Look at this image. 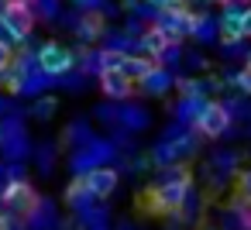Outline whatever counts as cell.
<instances>
[{
    "label": "cell",
    "mask_w": 251,
    "mask_h": 230,
    "mask_svg": "<svg viewBox=\"0 0 251 230\" xmlns=\"http://www.w3.org/2000/svg\"><path fill=\"white\" fill-rule=\"evenodd\" d=\"M155 31H162V38L169 45H182L186 38H193V28H196V14L189 7H176V11H165V14H155L151 21Z\"/></svg>",
    "instance_id": "obj_1"
},
{
    "label": "cell",
    "mask_w": 251,
    "mask_h": 230,
    "mask_svg": "<svg viewBox=\"0 0 251 230\" xmlns=\"http://www.w3.org/2000/svg\"><path fill=\"white\" fill-rule=\"evenodd\" d=\"M165 45H169V42L162 38V31H155V28L148 24V28H145V35L134 42V55H141V59H151V62H155V59L162 55V48H165Z\"/></svg>",
    "instance_id": "obj_15"
},
{
    "label": "cell",
    "mask_w": 251,
    "mask_h": 230,
    "mask_svg": "<svg viewBox=\"0 0 251 230\" xmlns=\"http://www.w3.org/2000/svg\"><path fill=\"white\" fill-rule=\"evenodd\" d=\"M193 131H196L200 138L220 141V138H227V134L234 131V120H230V114H227V107H224L220 100H206V107H203L200 120L193 124Z\"/></svg>",
    "instance_id": "obj_4"
},
{
    "label": "cell",
    "mask_w": 251,
    "mask_h": 230,
    "mask_svg": "<svg viewBox=\"0 0 251 230\" xmlns=\"http://www.w3.org/2000/svg\"><path fill=\"white\" fill-rule=\"evenodd\" d=\"M145 4V0H124V4H121V11H127V14H134L138 7Z\"/></svg>",
    "instance_id": "obj_37"
},
{
    "label": "cell",
    "mask_w": 251,
    "mask_h": 230,
    "mask_svg": "<svg viewBox=\"0 0 251 230\" xmlns=\"http://www.w3.org/2000/svg\"><path fill=\"white\" fill-rule=\"evenodd\" d=\"M93 117H97L103 127L117 131V127H121V103H110V100H103V103H97V107H93Z\"/></svg>",
    "instance_id": "obj_23"
},
{
    "label": "cell",
    "mask_w": 251,
    "mask_h": 230,
    "mask_svg": "<svg viewBox=\"0 0 251 230\" xmlns=\"http://www.w3.org/2000/svg\"><path fill=\"white\" fill-rule=\"evenodd\" d=\"M73 4H76L79 14H90V11H100L103 7V0H73Z\"/></svg>",
    "instance_id": "obj_34"
},
{
    "label": "cell",
    "mask_w": 251,
    "mask_h": 230,
    "mask_svg": "<svg viewBox=\"0 0 251 230\" xmlns=\"http://www.w3.org/2000/svg\"><path fill=\"white\" fill-rule=\"evenodd\" d=\"M0 45H4V48H11V52H18V48H25L28 42L14 31V24L4 18V14H0Z\"/></svg>",
    "instance_id": "obj_25"
},
{
    "label": "cell",
    "mask_w": 251,
    "mask_h": 230,
    "mask_svg": "<svg viewBox=\"0 0 251 230\" xmlns=\"http://www.w3.org/2000/svg\"><path fill=\"white\" fill-rule=\"evenodd\" d=\"M93 138H97V134H93V127H90L83 117H76V120H73V124L62 131V144H69L73 151H76V148H86Z\"/></svg>",
    "instance_id": "obj_16"
},
{
    "label": "cell",
    "mask_w": 251,
    "mask_h": 230,
    "mask_svg": "<svg viewBox=\"0 0 251 230\" xmlns=\"http://www.w3.org/2000/svg\"><path fill=\"white\" fill-rule=\"evenodd\" d=\"M237 161H241V155H237V151H230V148H217V151H213V158H210V168H217V172H224V175H230V179H234V172L241 168Z\"/></svg>",
    "instance_id": "obj_21"
},
{
    "label": "cell",
    "mask_w": 251,
    "mask_h": 230,
    "mask_svg": "<svg viewBox=\"0 0 251 230\" xmlns=\"http://www.w3.org/2000/svg\"><path fill=\"white\" fill-rule=\"evenodd\" d=\"M35 158H38V172L42 175H52L55 172V161H59V144L55 141H42L35 148Z\"/></svg>",
    "instance_id": "obj_20"
},
{
    "label": "cell",
    "mask_w": 251,
    "mask_h": 230,
    "mask_svg": "<svg viewBox=\"0 0 251 230\" xmlns=\"http://www.w3.org/2000/svg\"><path fill=\"white\" fill-rule=\"evenodd\" d=\"M203 206H206V199H203V192H200V189H189L176 216H179L182 223H200V216H203Z\"/></svg>",
    "instance_id": "obj_17"
},
{
    "label": "cell",
    "mask_w": 251,
    "mask_h": 230,
    "mask_svg": "<svg viewBox=\"0 0 251 230\" xmlns=\"http://www.w3.org/2000/svg\"><path fill=\"white\" fill-rule=\"evenodd\" d=\"M62 199H66V206H69L76 216H83L86 209H93V206H97V199H93V192L86 189V182H83V179H73V182L66 185Z\"/></svg>",
    "instance_id": "obj_11"
},
{
    "label": "cell",
    "mask_w": 251,
    "mask_h": 230,
    "mask_svg": "<svg viewBox=\"0 0 251 230\" xmlns=\"http://www.w3.org/2000/svg\"><path fill=\"white\" fill-rule=\"evenodd\" d=\"M203 230H217V227H203Z\"/></svg>",
    "instance_id": "obj_41"
},
{
    "label": "cell",
    "mask_w": 251,
    "mask_h": 230,
    "mask_svg": "<svg viewBox=\"0 0 251 230\" xmlns=\"http://www.w3.org/2000/svg\"><path fill=\"white\" fill-rule=\"evenodd\" d=\"M59 83H62V86H66L69 93H79V90H83V83H86V76H83L79 69H73V72H69V76H62Z\"/></svg>",
    "instance_id": "obj_31"
},
{
    "label": "cell",
    "mask_w": 251,
    "mask_h": 230,
    "mask_svg": "<svg viewBox=\"0 0 251 230\" xmlns=\"http://www.w3.org/2000/svg\"><path fill=\"white\" fill-rule=\"evenodd\" d=\"M203 107H206V100H196V96H179V100H176V107H172V120H176V124H182V127H193V124L200 120Z\"/></svg>",
    "instance_id": "obj_12"
},
{
    "label": "cell",
    "mask_w": 251,
    "mask_h": 230,
    "mask_svg": "<svg viewBox=\"0 0 251 230\" xmlns=\"http://www.w3.org/2000/svg\"><path fill=\"white\" fill-rule=\"evenodd\" d=\"M97 83H100L103 100H110V103H127V100L134 96V90H138L124 72H100V76H97Z\"/></svg>",
    "instance_id": "obj_8"
},
{
    "label": "cell",
    "mask_w": 251,
    "mask_h": 230,
    "mask_svg": "<svg viewBox=\"0 0 251 230\" xmlns=\"http://www.w3.org/2000/svg\"><path fill=\"white\" fill-rule=\"evenodd\" d=\"M38 69L52 83H59L62 76H69L76 69V52L59 45V42H45V45H38Z\"/></svg>",
    "instance_id": "obj_2"
},
{
    "label": "cell",
    "mask_w": 251,
    "mask_h": 230,
    "mask_svg": "<svg viewBox=\"0 0 251 230\" xmlns=\"http://www.w3.org/2000/svg\"><path fill=\"white\" fill-rule=\"evenodd\" d=\"M230 196L251 203V168H237V172H234V192H230Z\"/></svg>",
    "instance_id": "obj_27"
},
{
    "label": "cell",
    "mask_w": 251,
    "mask_h": 230,
    "mask_svg": "<svg viewBox=\"0 0 251 230\" xmlns=\"http://www.w3.org/2000/svg\"><path fill=\"white\" fill-rule=\"evenodd\" d=\"M127 165H131V172H134V175H138V172H148V168H155V165H151V155H134Z\"/></svg>",
    "instance_id": "obj_32"
},
{
    "label": "cell",
    "mask_w": 251,
    "mask_h": 230,
    "mask_svg": "<svg viewBox=\"0 0 251 230\" xmlns=\"http://www.w3.org/2000/svg\"><path fill=\"white\" fill-rule=\"evenodd\" d=\"M217 24H220V42H244V7L237 0L217 14Z\"/></svg>",
    "instance_id": "obj_9"
},
{
    "label": "cell",
    "mask_w": 251,
    "mask_h": 230,
    "mask_svg": "<svg viewBox=\"0 0 251 230\" xmlns=\"http://www.w3.org/2000/svg\"><path fill=\"white\" fill-rule=\"evenodd\" d=\"M73 35H76V42H79L83 48H97V42H100V38L107 35V18H103L100 11L79 14V21H76Z\"/></svg>",
    "instance_id": "obj_7"
},
{
    "label": "cell",
    "mask_w": 251,
    "mask_h": 230,
    "mask_svg": "<svg viewBox=\"0 0 251 230\" xmlns=\"http://www.w3.org/2000/svg\"><path fill=\"white\" fill-rule=\"evenodd\" d=\"M11 62H14V52L0 45V72H7V69H11Z\"/></svg>",
    "instance_id": "obj_35"
},
{
    "label": "cell",
    "mask_w": 251,
    "mask_h": 230,
    "mask_svg": "<svg viewBox=\"0 0 251 230\" xmlns=\"http://www.w3.org/2000/svg\"><path fill=\"white\" fill-rule=\"evenodd\" d=\"M176 86V72H169V69H162V66H155L141 83H138V93H145V96H155V100H165V93Z\"/></svg>",
    "instance_id": "obj_10"
},
{
    "label": "cell",
    "mask_w": 251,
    "mask_h": 230,
    "mask_svg": "<svg viewBox=\"0 0 251 230\" xmlns=\"http://www.w3.org/2000/svg\"><path fill=\"white\" fill-rule=\"evenodd\" d=\"M220 103L227 107V114H230L234 124H237V120H248V124H251V100H248V96H237V93H234L230 100H220Z\"/></svg>",
    "instance_id": "obj_24"
},
{
    "label": "cell",
    "mask_w": 251,
    "mask_h": 230,
    "mask_svg": "<svg viewBox=\"0 0 251 230\" xmlns=\"http://www.w3.org/2000/svg\"><path fill=\"white\" fill-rule=\"evenodd\" d=\"M151 69H155V62H151V59H141V55H127V59H124V69H121V72H124V76H127V79H131L134 86H138V83H141V79H145V76H148Z\"/></svg>",
    "instance_id": "obj_19"
},
{
    "label": "cell",
    "mask_w": 251,
    "mask_h": 230,
    "mask_svg": "<svg viewBox=\"0 0 251 230\" xmlns=\"http://www.w3.org/2000/svg\"><path fill=\"white\" fill-rule=\"evenodd\" d=\"M148 124H151L148 107H138V103H121V127H124L127 134H138V131H145Z\"/></svg>",
    "instance_id": "obj_14"
},
{
    "label": "cell",
    "mask_w": 251,
    "mask_h": 230,
    "mask_svg": "<svg viewBox=\"0 0 251 230\" xmlns=\"http://www.w3.org/2000/svg\"><path fill=\"white\" fill-rule=\"evenodd\" d=\"M203 4H224V7H227V4H230V0H203Z\"/></svg>",
    "instance_id": "obj_38"
},
{
    "label": "cell",
    "mask_w": 251,
    "mask_h": 230,
    "mask_svg": "<svg viewBox=\"0 0 251 230\" xmlns=\"http://www.w3.org/2000/svg\"><path fill=\"white\" fill-rule=\"evenodd\" d=\"M230 86H234L237 96H248V100H251V66H241V69L234 72V83H230Z\"/></svg>",
    "instance_id": "obj_28"
},
{
    "label": "cell",
    "mask_w": 251,
    "mask_h": 230,
    "mask_svg": "<svg viewBox=\"0 0 251 230\" xmlns=\"http://www.w3.org/2000/svg\"><path fill=\"white\" fill-rule=\"evenodd\" d=\"M35 203H38V192L31 189L28 179H14V182H7L0 189V209L11 213L14 220H25L35 209Z\"/></svg>",
    "instance_id": "obj_3"
},
{
    "label": "cell",
    "mask_w": 251,
    "mask_h": 230,
    "mask_svg": "<svg viewBox=\"0 0 251 230\" xmlns=\"http://www.w3.org/2000/svg\"><path fill=\"white\" fill-rule=\"evenodd\" d=\"M182 59H186L182 45H165V48H162V55L155 59V66H162V69H169V72H172V69H179V62H182Z\"/></svg>",
    "instance_id": "obj_26"
},
{
    "label": "cell",
    "mask_w": 251,
    "mask_h": 230,
    "mask_svg": "<svg viewBox=\"0 0 251 230\" xmlns=\"http://www.w3.org/2000/svg\"><path fill=\"white\" fill-rule=\"evenodd\" d=\"M244 42H251V7H244Z\"/></svg>",
    "instance_id": "obj_36"
},
{
    "label": "cell",
    "mask_w": 251,
    "mask_h": 230,
    "mask_svg": "<svg viewBox=\"0 0 251 230\" xmlns=\"http://www.w3.org/2000/svg\"><path fill=\"white\" fill-rule=\"evenodd\" d=\"M117 230H134V223H121V227H117Z\"/></svg>",
    "instance_id": "obj_39"
},
{
    "label": "cell",
    "mask_w": 251,
    "mask_h": 230,
    "mask_svg": "<svg viewBox=\"0 0 251 230\" xmlns=\"http://www.w3.org/2000/svg\"><path fill=\"white\" fill-rule=\"evenodd\" d=\"M145 7L151 14H165V11H176V7H186L182 0H145Z\"/></svg>",
    "instance_id": "obj_30"
},
{
    "label": "cell",
    "mask_w": 251,
    "mask_h": 230,
    "mask_svg": "<svg viewBox=\"0 0 251 230\" xmlns=\"http://www.w3.org/2000/svg\"><path fill=\"white\" fill-rule=\"evenodd\" d=\"M49 86H52V79H49L45 72H35V76H25V79H21V90H18V96H28V100H42Z\"/></svg>",
    "instance_id": "obj_18"
},
{
    "label": "cell",
    "mask_w": 251,
    "mask_h": 230,
    "mask_svg": "<svg viewBox=\"0 0 251 230\" xmlns=\"http://www.w3.org/2000/svg\"><path fill=\"white\" fill-rule=\"evenodd\" d=\"M193 42H196V45H220V24H217V14H200V11H196Z\"/></svg>",
    "instance_id": "obj_13"
},
{
    "label": "cell",
    "mask_w": 251,
    "mask_h": 230,
    "mask_svg": "<svg viewBox=\"0 0 251 230\" xmlns=\"http://www.w3.org/2000/svg\"><path fill=\"white\" fill-rule=\"evenodd\" d=\"M176 90H179V96L210 100V93L224 90V79H220L217 72H203V76H176Z\"/></svg>",
    "instance_id": "obj_6"
},
{
    "label": "cell",
    "mask_w": 251,
    "mask_h": 230,
    "mask_svg": "<svg viewBox=\"0 0 251 230\" xmlns=\"http://www.w3.org/2000/svg\"><path fill=\"white\" fill-rule=\"evenodd\" d=\"M55 110H59V96H52V93H45L42 100H35L31 107H28V117H35V120H52L55 117Z\"/></svg>",
    "instance_id": "obj_22"
},
{
    "label": "cell",
    "mask_w": 251,
    "mask_h": 230,
    "mask_svg": "<svg viewBox=\"0 0 251 230\" xmlns=\"http://www.w3.org/2000/svg\"><path fill=\"white\" fill-rule=\"evenodd\" d=\"M186 62H189V66H193V69H196L200 76H203V72L210 69V62H206V55H203V52H193V55H186Z\"/></svg>",
    "instance_id": "obj_33"
},
{
    "label": "cell",
    "mask_w": 251,
    "mask_h": 230,
    "mask_svg": "<svg viewBox=\"0 0 251 230\" xmlns=\"http://www.w3.org/2000/svg\"><path fill=\"white\" fill-rule=\"evenodd\" d=\"M83 182H86V189L93 192L97 203H107V199L117 192V185H121V172H117V165H103V168L86 172Z\"/></svg>",
    "instance_id": "obj_5"
},
{
    "label": "cell",
    "mask_w": 251,
    "mask_h": 230,
    "mask_svg": "<svg viewBox=\"0 0 251 230\" xmlns=\"http://www.w3.org/2000/svg\"><path fill=\"white\" fill-rule=\"evenodd\" d=\"M248 138H251V124H248Z\"/></svg>",
    "instance_id": "obj_40"
},
{
    "label": "cell",
    "mask_w": 251,
    "mask_h": 230,
    "mask_svg": "<svg viewBox=\"0 0 251 230\" xmlns=\"http://www.w3.org/2000/svg\"><path fill=\"white\" fill-rule=\"evenodd\" d=\"M224 59H244L248 55V42H220L217 45Z\"/></svg>",
    "instance_id": "obj_29"
}]
</instances>
